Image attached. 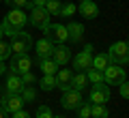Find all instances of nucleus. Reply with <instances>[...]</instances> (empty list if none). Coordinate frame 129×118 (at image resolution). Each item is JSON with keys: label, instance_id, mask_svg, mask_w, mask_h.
I'll use <instances>...</instances> for the list:
<instances>
[{"label": "nucleus", "instance_id": "f257e3e1", "mask_svg": "<svg viewBox=\"0 0 129 118\" xmlns=\"http://www.w3.org/2000/svg\"><path fill=\"white\" fill-rule=\"evenodd\" d=\"M26 24H28V15L24 13V9H11L2 19V32L11 36L17 30H22Z\"/></svg>", "mask_w": 129, "mask_h": 118}, {"label": "nucleus", "instance_id": "f03ea898", "mask_svg": "<svg viewBox=\"0 0 129 118\" xmlns=\"http://www.w3.org/2000/svg\"><path fill=\"white\" fill-rule=\"evenodd\" d=\"M11 54H26V52H30V47L35 45V41H32V36L28 34V32L24 30H17L15 34H11Z\"/></svg>", "mask_w": 129, "mask_h": 118}, {"label": "nucleus", "instance_id": "7ed1b4c3", "mask_svg": "<svg viewBox=\"0 0 129 118\" xmlns=\"http://www.w3.org/2000/svg\"><path fill=\"white\" fill-rule=\"evenodd\" d=\"M108 58H110L112 64H118V67H125L129 62V54H127V43L125 41H116L110 45V50L106 52Z\"/></svg>", "mask_w": 129, "mask_h": 118}, {"label": "nucleus", "instance_id": "20e7f679", "mask_svg": "<svg viewBox=\"0 0 129 118\" xmlns=\"http://www.w3.org/2000/svg\"><path fill=\"white\" fill-rule=\"evenodd\" d=\"M125 77H127L125 67H118V64L110 62L103 69V84H108V86H118L120 82H125Z\"/></svg>", "mask_w": 129, "mask_h": 118}, {"label": "nucleus", "instance_id": "39448f33", "mask_svg": "<svg viewBox=\"0 0 129 118\" xmlns=\"http://www.w3.org/2000/svg\"><path fill=\"white\" fill-rule=\"evenodd\" d=\"M82 103H84V97H82L80 90H73V88H64V90H62L60 105H62L64 109H78Z\"/></svg>", "mask_w": 129, "mask_h": 118}, {"label": "nucleus", "instance_id": "423d86ee", "mask_svg": "<svg viewBox=\"0 0 129 118\" xmlns=\"http://www.w3.org/2000/svg\"><path fill=\"white\" fill-rule=\"evenodd\" d=\"M43 32H45V39L52 41V43L69 41V39H67V28H64L62 24H47V26L43 28Z\"/></svg>", "mask_w": 129, "mask_h": 118}, {"label": "nucleus", "instance_id": "0eeeda50", "mask_svg": "<svg viewBox=\"0 0 129 118\" xmlns=\"http://www.w3.org/2000/svg\"><path fill=\"white\" fill-rule=\"evenodd\" d=\"M28 22L32 24L35 28H45L50 22V13L45 11V7H30V15H28Z\"/></svg>", "mask_w": 129, "mask_h": 118}, {"label": "nucleus", "instance_id": "6e6552de", "mask_svg": "<svg viewBox=\"0 0 129 118\" xmlns=\"http://www.w3.org/2000/svg\"><path fill=\"white\" fill-rule=\"evenodd\" d=\"M110 86L108 84H92L90 88V103H108L110 101Z\"/></svg>", "mask_w": 129, "mask_h": 118}, {"label": "nucleus", "instance_id": "1a4fd4ad", "mask_svg": "<svg viewBox=\"0 0 129 118\" xmlns=\"http://www.w3.org/2000/svg\"><path fill=\"white\" fill-rule=\"evenodd\" d=\"M90 62H92V45H86L73 58V69H78V71H88V69H90Z\"/></svg>", "mask_w": 129, "mask_h": 118}, {"label": "nucleus", "instance_id": "9d476101", "mask_svg": "<svg viewBox=\"0 0 129 118\" xmlns=\"http://www.w3.org/2000/svg\"><path fill=\"white\" fill-rule=\"evenodd\" d=\"M30 58H28L26 54H13V62H11L9 71L11 73H17V75H22V73L30 71Z\"/></svg>", "mask_w": 129, "mask_h": 118}, {"label": "nucleus", "instance_id": "9b49d317", "mask_svg": "<svg viewBox=\"0 0 129 118\" xmlns=\"http://www.w3.org/2000/svg\"><path fill=\"white\" fill-rule=\"evenodd\" d=\"M50 58L54 60L58 67H62V64H67V62L71 60V50L64 45V43H58V45L52 50V56H50Z\"/></svg>", "mask_w": 129, "mask_h": 118}, {"label": "nucleus", "instance_id": "f8f14e48", "mask_svg": "<svg viewBox=\"0 0 129 118\" xmlns=\"http://www.w3.org/2000/svg\"><path fill=\"white\" fill-rule=\"evenodd\" d=\"M2 107H5V112L7 114H13V112H17V109H22V105H24V101H22V97L19 95H11V92H5V97H2Z\"/></svg>", "mask_w": 129, "mask_h": 118}, {"label": "nucleus", "instance_id": "ddd939ff", "mask_svg": "<svg viewBox=\"0 0 129 118\" xmlns=\"http://www.w3.org/2000/svg\"><path fill=\"white\" fill-rule=\"evenodd\" d=\"M78 11L82 13V17H86V19H95L97 15H99V7H97L95 0H82L80 7H78Z\"/></svg>", "mask_w": 129, "mask_h": 118}, {"label": "nucleus", "instance_id": "4468645a", "mask_svg": "<svg viewBox=\"0 0 129 118\" xmlns=\"http://www.w3.org/2000/svg\"><path fill=\"white\" fill-rule=\"evenodd\" d=\"M64 28H67V39H69V41H73V43H80V41H82V36H84V26H82V24L69 22Z\"/></svg>", "mask_w": 129, "mask_h": 118}, {"label": "nucleus", "instance_id": "2eb2a0df", "mask_svg": "<svg viewBox=\"0 0 129 118\" xmlns=\"http://www.w3.org/2000/svg\"><path fill=\"white\" fill-rule=\"evenodd\" d=\"M54 77H56V88L64 90V88H69V82L73 77V69H58L54 73Z\"/></svg>", "mask_w": 129, "mask_h": 118}, {"label": "nucleus", "instance_id": "dca6fc26", "mask_svg": "<svg viewBox=\"0 0 129 118\" xmlns=\"http://www.w3.org/2000/svg\"><path fill=\"white\" fill-rule=\"evenodd\" d=\"M22 88H24L22 77H19L17 73H11L9 71V75H7V92H11V95H19Z\"/></svg>", "mask_w": 129, "mask_h": 118}, {"label": "nucleus", "instance_id": "f3484780", "mask_svg": "<svg viewBox=\"0 0 129 118\" xmlns=\"http://www.w3.org/2000/svg\"><path fill=\"white\" fill-rule=\"evenodd\" d=\"M35 50H37L39 60L50 58V56H52V50H54V43H52V41H47V39H41V41H37V43H35Z\"/></svg>", "mask_w": 129, "mask_h": 118}, {"label": "nucleus", "instance_id": "a211bd4d", "mask_svg": "<svg viewBox=\"0 0 129 118\" xmlns=\"http://www.w3.org/2000/svg\"><path fill=\"white\" fill-rule=\"evenodd\" d=\"M86 86H88V77H86V73H84V71L73 73V77H71V82H69V88H73V90H80V92H82Z\"/></svg>", "mask_w": 129, "mask_h": 118}, {"label": "nucleus", "instance_id": "6ab92c4d", "mask_svg": "<svg viewBox=\"0 0 129 118\" xmlns=\"http://www.w3.org/2000/svg\"><path fill=\"white\" fill-rule=\"evenodd\" d=\"M110 109L106 107V103H90V118H108Z\"/></svg>", "mask_w": 129, "mask_h": 118}, {"label": "nucleus", "instance_id": "aec40b11", "mask_svg": "<svg viewBox=\"0 0 129 118\" xmlns=\"http://www.w3.org/2000/svg\"><path fill=\"white\" fill-rule=\"evenodd\" d=\"M108 64H110V58H108V54H92V62H90V67H92V69H99V71H103Z\"/></svg>", "mask_w": 129, "mask_h": 118}, {"label": "nucleus", "instance_id": "412c9836", "mask_svg": "<svg viewBox=\"0 0 129 118\" xmlns=\"http://www.w3.org/2000/svg\"><path fill=\"white\" fill-rule=\"evenodd\" d=\"M39 62H41V71H43V75H54V73L60 69L52 58H43V60H39Z\"/></svg>", "mask_w": 129, "mask_h": 118}, {"label": "nucleus", "instance_id": "4be33fe9", "mask_svg": "<svg viewBox=\"0 0 129 118\" xmlns=\"http://www.w3.org/2000/svg\"><path fill=\"white\" fill-rule=\"evenodd\" d=\"M86 77H88V84H101V82H103V71L90 67V69L86 71Z\"/></svg>", "mask_w": 129, "mask_h": 118}, {"label": "nucleus", "instance_id": "5701e85b", "mask_svg": "<svg viewBox=\"0 0 129 118\" xmlns=\"http://www.w3.org/2000/svg\"><path fill=\"white\" fill-rule=\"evenodd\" d=\"M60 7H62V0H45V11L50 15H60Z\"/></svg>", "mask_w": 129, "mask_h": 118}, {"label": "nucleus", "instance_id": "b1692460", "mask_svg": "<svg viewBox=\"0 0 129 118\" xmlns=\"http://www.w3.org/2000/svg\"><path fill=\"white\" fill-rule=\"evenodd\" d=\"M39 86H41V90H54L56 88V77L54 75H43L41 77V82H39Z\"/></svg>", "mask_w": 129, "mask_h": 118}, {"label": "nucleus", "instance_id": "393cba45", "mask_svg": "<svg viewBox=\"0 0 129 118\" xmlns=\"http://www.w3.org/2000/svg\"><path fill=\"white\" fill-rule=\"evenodd\" d=\"M19 97H22L24 103H30V101H35V97H37V90H35V88H30V86H24L22 92H19Z\"/></svg>", "mask_w": 129, "mask_h": 118}, {"label": "nucleus", "instance_id": "a878e982", "mask_svg": "<svg viewBox=\"0 0 129 118\" xmlns=\"http://www.w3.org/2000/svg\"><path fill=\"white\" fill-rule=\"evenodd\" d=\"M75 11H78V7H75L73 2H67V5L60 7V15H62V17H71Z\"/></svg>", "mask_w": 129, "mask_h": 118}, {"label": "nucleus", "instance_id": "bb28decb", "mask_svg": "<svg viewBox=\"0 0 129 118\" xmlns=\"http://www.w3.org/2000/svg\"><path fill=\"white\" fill-rule=\"evenodd\" d=\"M37 118H54V114H52V109L47 105H39L37 107Z\"/></svg>", "mask_w": 129, "mask_h": 118}, {"label": "nucleus", "instance_id": "cd10ccee", "mask_svg": "<svg viewBox=\"0 0 129 118\" xmlns=\"http://www.w3.org/2000/svg\"><path fill=\"white\" fill-rule=\"evenodd\" d=\"M9 56H11V45L0 39V60H7Z\"/></svg>", "mask_w": 129, "mask_h": 118}, {"label": "nucleus", "instance_id": "c85d7f7f", "mask_svg": "<svg viewBox=\"0 0 129 118\" xmlns=\"http://www.w3.org/2000/svg\"><path fill=\"white\" fill-rule=\"evenodd\" d=\"M5 5H9L11 9H24V7H28V0H2Z\"/></svg>", "mask_w": 129, "mask_h": 118}, {"label": "nucleus", "instance_id": "c756f323", "mask_svg": "<svg viewBox=\"0 0 129 118\" xmlns=\"http://www.w3.org/2000/svg\"><path fill=\"white\" fill-rule=\"evenodd\" d=\"M78 112H80V118H90V103H82L78 107Z\"/></svg>", "mask_w": 129, "mask_h": 118}, {"label": "nucleus", "instance_id": "7c9ffc66", "mask_svg": "<svg viewBox=\"0 0 129 118\" xmlns=\"http://www.w3.org/2000/svg\"><path fill=\"white\" fill-rule=\"evenodd\" d=\"M19 77H22V84H24V86H30V84L35 82V75H32L30 71H26V73H22V75H19Z\"/></svg>", "mask_w": 129, "mask_h": 118}, {"label": "nucleus", "instance_id": "2f4dec72", "mask_svg": "<svg viewBox=\"0 0 129 118\" xmlns=\"http://www.w3.org/2000/svg\"><path fill=\"white\" fill-rule=\"evenodd\" d=\"M118 86H120V97H123V99H127V97H129V84H127V80H125V82H120Z\"/></svg>", "mask_w": 129, "mask_h": 118}, {"label": "nucleus", "instance_id": "473e14b6", "mask_svg": "<svg viewBox=\"0 0 129 118\" xmlns=\"http://www.w3.org/2000/svg\"><path fill=\"white\" fill-rule=\"evenodd\" d=\"M11 118H30V114H28L26 112V109H17V112H13V114H11Z\"/></svg>", "mask_w": 129, "mask_h": 118}, {"label": "nucleus", "instance_id": "72a5a7b5", "mask_svg": "<svg viewBox=\"0 0 129 118\" xmlns=\"http://www.w3.org/2000/svg\"><path fill=\"white\" fill-rule=\"evenodd\" d=\"M28 7H45V0H28Z\"/></svg>", "mask_w": 129, "mask_h": 118}, {"label": "nucleus", "instance_id": "f704fd0d", "mask_svg": "<svg viewBox=\"0 0 129 118\" xmlns=\"http://www.w3.org/2000/svg\"><path fill=\"white\" fill-rule=\"evenodd\" d=\"M7 71H9V67L5 64V60H0V75H5Z\"/></svg>", "mask_w": 129, "mask_h": 118}, {"label": "nucleus", "instance_id": "c9c22d12", "mask_svg": "<svg viewBox=\"0 0 129 118\" xmlns=\"http://www.w3.org/2000/svg\"><path fill=\"white\" fill-rule=\"evenodd\" d=\"M0 118H9V114L5 112V107H2V105H0Z\"/></svg>", "mask_w": 129, "mask_h": 118}, {"label": "nucleus", "instance_id": "e433bc0d", "mask_svg": "<svg viewBox=\"0 0 129 118\" xmlns=\"http://www.w3.org/2000/svg\"><path fill=\"white\" fill-rule=\"evenodd\" d=\"M2 34H5V32H2V22H0V39H2Z\"/></svg>", "mask_w": 129, "mask_h": 118}, {"label": "nucleus", "instance_id": "4c0bfd02", "mask_svg": "<svg viewBox=\"0 0 129 118\" xmlns=\"http://www.w3.org/2000/svg\"><path fill=\"white\" fill-rule=\"evenodd\" d=\"M54 118H64V116H54Z\"/></svg>", "mask_w": 129, "mask_h": 118}, {"label": "nucleus", "instance_id": "58836bf2", "mask_svg": "<svg viewBox=\"0 0 129 118\" xmlns=\"http://www.w3.org/2000/svg\"><path fill=\"white\" fill-rule=\"evenodd\" d=\"M80 2H82V0H80Z\"/></svg>", "mask_w": 129, "mask_h": 118}, {"label": "nucleus", "instance_id": "ea45409f", "mask_svg": "<svg viewBox=\"0 0 129 118\" xmlns=\"http://www.w3.org/2000/svg\"><path fill=\"white\" fill-rule=\"evenodd\" d=\"M0 2H2V0H0Z\"/></svg>", "mask_w": 129, "mask_h": 118}]
</instances>
